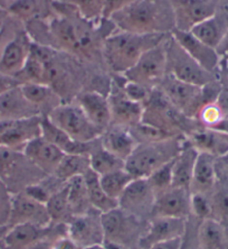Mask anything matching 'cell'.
I'll return each instance as SVG.
<instances>
[{"label": "cell", "mask_w": 228, "mask_h": 249, "mask_svg": "<svg viewBox=\"0 0 228 249\" xmlns=\"http://www.w3.org/2000/svg\"><path fill=\"white\" fill-rule=\"evenodd\" d=\"M56 16L47 21V45L54 50L77 58H92L103 47L98 27L100 24L92 23L81 16L74 6L64 1H51Z\"/></svg>", "instance_id": "1"}, {"label": "cell", "mask_w": 228, "mask_h": 249, "mask_svg": "<svg viewBox=\"0 0 228 249\" xmlns=\"http://www.w3.org/2000/svg\"><path fill=\"white\" fill-rule=\"evenodd\" d=\"M109 20L115 29L135 34H170L176 27L170 0H135Z\"/></svg>", "instance_id": "2"}, {"label": "cell", "mask_w": 228, "mask_h": 249, "mask_svg": "<svg viewBox=\"0 0 228 249\" xmlns=\"http://www.w3.org/2000/svg\"><path fill=\"white\" fill-rule=\"evenodd\" d=\"M168 35L135 34L114 29L103 42V60L114 75H123L137 63L146 51L158 45Z\"/></svg>", "instance_id": "3"}, {"label": "cell", "mask_w": 228, "mask_h": 249, "mask_svg": "<svg viewBox=\"0 0 228 249\" xmlns=\"http://www.w3.org/2000/svg\"><path fill=\"white\" fill-rule=\"evenodd\" d=\"M186 137L176 136L161 141L140 142L126 160V170L134 178H147L176 159Z\"/></svg>", "instance_id": "4"}, {"label": "cell", "mask_w": 228, "mask_h": 249, "mask_svg": "<svg viewBox=\"0 0 228 249\" xmlns=\"http://www.w3.org/2000/svg\"><path fill=\"white\" fill-rule=\"evenodd\" d=\"M196 122L174 107L157 88L143 104L142 123L159 128L172 136H188L198 128L195 124Z\"/></svg>", "instance_id": "5"}, {"label": "cell", "mask_w": 228, "mask_h": 249, "mask_svg": "<svg viewBox=\"0 0 228 249\" xmlns=\"http://www.w3.org/2000/svg\"><path fill=\"white\" fill-rule=\"evenodd\" d=\"M149 221L141 220L121 208L102 213L104 240L122 245L129 249H139V243L148 228Z\"/></svg>", "instance_id": "6"}, {"label": "cell", "mask_w": 228, "mask_h": 249, "mask_svg": "<svg viewBox=\"0 0 228 249\" xmlns=\"http://www.w3.org/2000/svg\"><path fill=\"white\" fill-rule=\"evenodd\" d=\"M165 60L167 74L180 81L197 87H206L216 81V75L206 71L191 58L172 37L171 33L165 38Z\"/></svg>", "instance_id": "7"}, {"label": "cell", "mask_w": 228, "mask_h": 249, "mask_svg": "<svg viewBox=\"0 0 228 249\" xmlns=\"http://www.w3.org/2000/svg\"><path fill=\"white\" fill-rule=\"evenodd\" d=\"M212 84V83H211ZM207 87H197L194 84L186 83L174 76L165 74L163 81L157 89H159L168 99L169 102L178 109L183 115L189 118L196 119L199 108L206 102L214 101L207 98L216 99L218 93L207 92Z\"/></svg>", "instance_id": "8"}, {"label": "cell", "mask_w": 228, "mask_h": 249, "mask_svg": "<svg viewBox=\"0 0 228 249\" xmlns=\"http://www.w3.org/2000/svg\"><path fill=\"white\" fill-rule=\"evenodd\" d=\"M47 117L51 123L60 127L76 142H89L102 135V131L90 122L76 101H64L58 107L53 109Z\"/></svg>", "instance_id": "9"}, {"label": "cell", "mask_w": 228, "mask_h": 249, "mask_svg": "<svg viewBox=\"0 0 228 249\" xmlns=\"http://www.w3.org/2000/svg\"><path fill=\"white\" fill-rule=\"evenodd\" d=\"M165 38L158 45L146 51L137 63L127 73H124V79L130 82L141 84L149 89H156L159 87L167 74Z\"/></svg>", "instance_id": "10"}, {"label": "cell", "mask_w": 228, "mask_h": 249, "mask_svg": "<svg viewBox=\"0 0 228 249\" xmlns=\"http://www.w3.org/2000/svg\"><path fill=\"white\" fill-rule=\"evenodd\" d=\"M42 117L0 120V148L23 152L29 142L42 135Z\"/></svg>", "instance_id": "11"}, {"label": "cell", "mask_w": 228, "mask_h": 249, "mask_svg": "<svg viewBox=\"0 0 228 249\" xmlns=\"http://www.w3.org/2000/svg\"><path fill=\"white\" fill-rule=\"evenodd\" d=\"M66 230V225H54L38 227L34 225L10 226L5 235L0 238V249H27L44 239H56L66 235L61 233Z\"/></svg>", "instance_id": "12"}, {"label": "cell", "mask_w": 228, "mask_h": 249, "mask_svg": "<svg viewBox=\"0 0 228 249\" xmlns=\"http://www.w3.org/2000/svg\"><path fill=\"white\" fill-rule=\"evenodd\" d=\"M156 192L148 178H133L117 200L119 208L141 220H150Z\"/></svg>", "instance_id": "13"}, {"label": "cell", "mask_w": 228, "mask_h": 249, "mask_svg": "<svg viewBox=\"0 0 228 249\" xmlns=\"http://www.w3.org/2000/svg\"><path fill=\"white\" fill-rule=\"evenodd\" d=\"M9 226L34 225L49 227L51 225L46 203L34 199L25 191L12 193L10 196Z\"/></svg>", "instance_id": "14"}, {"label": "cell", "mask_w": 228, "mask_h": 249, "mask_svg": "<svg viewBox=\"0 0 228 249\" xmlns=\"http://www.w3.org/2000/svg\"><path fill=\"white\" fill-rule=\"evenodd\" d=\"M218 0H170L175 14V29L190 32L218 12Z\"/></svg>", "instance_id": "15"}, {"label": "cell", "mask_w": 228, "mask_h": 249, "mask_svg": "<svg viewBox=\"0 0 228 249\" xmlns=\"http://www.w3.org/2000/svg\"><path fill=\"white\" fill-rule=\"evenodd\" d=\"M66 235L81 248L102 245L104 243L102 213L94 209L85 214L73 217L66 225Z\"/></svg>", "instance_id": "16"}, {"label": "cell", "mask_w": 228, "mask_h": 249, "mask_svg": "<svg viewBox=\"0 0 228 249\" xmlns=\"http://www.w3.org/2000/svg\"><path fill=\"white\" fill-rule=\"evenodd\" d=\"M33 44L34 41L25 27L20 28L3 47L0 55V73L16 78L28 60Z\"/></svg>", "instance_id": "17"}, {"label": "cell", "mask_w": 228, "mask_h": 249, "mask_svg": "<svg viewBox=\"0 0 228 249\" xmlns=\"http://www.w3.org/2000/svg\"><path fill=\"white\" fill-rule=\"evenodd\" d=\"M108 99L111 124L132 128L142 122L143 105L132 101L126 96L119 80L114 79L112 81Z\"/></svg>", "instance_id": "18"}, {"label": "cell", "mask_w": 228, "mask_h": 249, "mask_svg": "<svg viewBox=\"0 0 228 249\" xmlns=\"http://www.w3.org/2000/svg\"><path fill=\"white\" fill-rule=\"evenodd\" d=\"M189 190L170 186L156 194L152 210L153 217H170L186 219L191 215Z\"/></svg>", "instance_id": "19"}, {"label": "cell", "mask_w": 228, "mask_h": 249, "mask_svg": "<svg viewBox=\"0 0 228 249\" xmlns=\"http://www.w3.org/2000/svg\"><path fill=\"white\" fill-rule=\"evenodd\" d=\"M187 220L180 218L153 217L139 243V249H148L161 241L181 238L186 233Z\"/></svg>", "instance_id": "20"}, {"label": "cell", "mask_w": 228, "mask_h": 249, "mask_svg": "<svg viewBox=\"0 0 228 249\" xmlns=\"http://www.w3.org/2000/svg\"><path fill=\"white\" fill-rule=\"evenodd\" d=\"M171 35L191 58H194L206 71L215 74L216 70L218 69L220 63V56L217 50L201 42L190 32L174 29L171 32Z\"/></svg>", "instance_id": "21"}, {"label": "cell", "mask_w": 228, "mask_h": 249, "mask_svg": "<svg viewBox=\"0 0 228 249\" xmlns=\"http://www.w3.org/2000/svg\"><path fill=\"white\" fill-rule=\"evenodd\" d=\"M24 155L45 175L54 174L65 154L45 138L36 137L23 149Z\"/></svg>", "instance_id": "22"}, {"label": "cell", "mask_w": 228, "mask_h": 249, "mask_svg": "<svg viewBox=\"0 0 228 249\" xmlns=\"http://www.w3.org/2000/svg\"><path fill=\"white\" fill-rule=\"evenodd\" d=\"M75 101L90 122L102 133L111 124L109 99L104 94L95 90L83 91L77 94Z\"/></svg>", "instance_id": "23"}, {"label": "cell", "mask_w": 228, "mask_h": 249, "mask_svg": "<svg viewBox=\"0 0 228 249\" xmlns=\"http://www.w3.org/2000/svg\"><path fill=\"white\" fill-rule=\"evenodd\" d=\"M100 139L104 148L123 160L124 162L139 144L130 128L113 124L103 131Z\"/></svg>", "instance_id": "24"}, {"label": "cell", "mask_w": 228, "mask_h": 249, "mask_svg": "<svg viewBox=\"0 0 228 249\" xmlns=\"http://www.w3.org/2000/svg\"><path fill=\"white\" fill-rule=\"evenodd\" d=\"M35 116L42 115L38 109L26 99L19 86L12 88L0 96L1 119H23Z\"/></svg>", "instance_id": "25"}, {"label": "cell", "mask_w": 228, "mask_h": 249, "mask_svg": "<svg viewBox=\"0 0 228 249\" xmlns=\"http://www.w3.org/2000/svg\"><path fill=\"white\" fill-rule=\"evenodd\" d=\"M198 154L199 152L186 138L179 154L172 160V186L190 191L191 180H193L194 168Z\"/></svg>", "instance_id": "26"}, {"label": "cell", "mask_w": 228, "mask_h": 249, "mask_svg": "<svg viewBox=\"0 0 228 249\" xmlns=\"http://www.w3.org/2000/svg\"><path fill=\"white\" fill-rule=\"evenodd\" d=\"M187 139L199 153H207L215 157L228 154V135L212 128L198 127Z\"/></svg>", "instance_id": "27"}, {"label": "cell", "mask_w": 228, "mask_h": 249, "mask_svg": "<svg viewBox=\"0 0 228 249\" xmlns=\"http://www.w3.org/2000/svg\"><path fill=\"white\" fill-rule=\"evenodd\" d=\"M40 124H42V137L60 148L64 154H77V155L89 156L91 142H81L74 141L64 130L51 123L47 116L42 117Z\"/></svg>", "instance_id": "28"}, {"label": "cell", "mask_w": 228, "mask_h": 249, "mask_svg": "<svg viewBox=\"0 0 228 249\" xmlns=\"http://www.w3.org/2000/svg\"><path fill=\"white\" fill-rule=\"evenodd\" d=\"M216 183V157L207 153H199L195 164L190 193L211 194Z\"/></svg>", "instance_id": "29"}, {"label": "cell", "mask_w": 228, "mask_h": 249, "mask_svg": "<svg viewBox=\"0 0 228 249\" xmlns=\"http://www.w3.org/2000/svg\"><path fill=\"white\" fill-rule=\"evenodd\" d=\"M19 87L26 99L38 109L42 116H49L53 109L64 102L60 94L47 84L23 83Z\"/></svg>", "instance_id": "30"}, {"label": "cell", "mask_w": 228, "mask_h": 249, "mask_svg": "<svg viewBox=\"0 0 228 249\" xmlns=\"http://www.w3.org/2000/svg\"><path fill=\"white\" fill-rule=\"evenodd\" d=\"M201 42L217 50L228 33V16L217 12L190 31Z\"/></svg>", "instance_id": "31"}, {"label": "cell", "mask_w": 228, "mask_h": 249, "mask_svg": "<svg viewBox=\"0 0 228 249\" xmlns=\"http://www.w3.org/2000/svg\"><path fill=\"white\" fill-rule=\"evenodd\" d=\"M90 168L95 173L104 175L110 172L121 170L126 167V162L114 155L102 145L100 137L91 142V149L89 153Z\"/></svg>", "instance_id": "32"}, {"label": "cell", "mask_w": 228, "mask_h": 249, "mask_svg": "<svg viewBox=\"0 0 228 249\" xmlns=\"http://www.w3.org/2000/svg\"><path fill=\"white\" fill-rule=\"evenodd\" d=\"M198 240L203 249H228V230L215 219L200 221Z\"/></svg>", "instance_id": "33"}, {"label": "cell", "mask_w": 228, "mask_h": 249, "mask_svg": "<svg viewBox=\"0 0 228 249\" xmlns=\"http://www.w3.org/2000/svg\"><path fill=\"white\" fill-rule=\"evenodd\" d=\"M66 190H67V199L69 207L73 212V215L85 214L87 212L94 210L92 207L87 186L83 175H79L68 180L65 183Z\"/></svg>", "instance_id": "34"}, {"label": "cell", "mask_w": 228, "mask_h": 249, "mask_svg": "<svg viewBox=\"0 0 228 249\" xmlns=\"http://www.w3.org/2000/svg\"><path fill=\"white\" fill-rule=\"evenodd\" d=\"M83 177L87 186L91 204L95 210L100 211L101 213H104V212L113 210V209L119 207L117 201L110 197L103 190L100 182V175L89 168Z\"/></svg>", "instance_id": "35"}, {"label": "cell", "mask_w": 228, "mask_h": 249, "mask_svg": "<svg viewBox=\"0 0 228 249\" xmlns=\"http://www.w3.org/2000/svg\"><path fill=\"white\" fill-rule=\"evenodd\" d=\"M90 168V160L87 155H77V154H65L58 164L53 175L62 183L67 182L71 178L84 175Z\"/></svg>", "instance_id": "36"}, {"label": "cell", "mask_w": 228, "mask_h": 249, "mask_svg": "<svg viewBox=\"0 0 228 249\" xmlns=\"http://www.w3.org/2000/svg\"><path fill=\"white\" fill-rule=\"evenodd\" d=\"M51 223L54 225H67L72 220L73 212L67 199V190L64 184L60 190L54 192L46 202Z\"/></svg>", "instance_id": "37"}, {"label": "cell", "mask_w": 228, "mask_h": 249, "mask_svg": "<svg viewBox=\"0 0 228 249\" xmlns=\"http://www.w3.org/2000/svg\"><path fill=\"white\" fill-rule=\"evenodd\" d=\"M46 8V0H15L7 7L9 16L24 25L39 18Z\"/></svg>", "instance_id": "38"}, {"label": "cell", "mask_w": 228, "mask_h": 249, "mask_svg": "<svg viewBox=\"0 0 228 249\" xmlns=\"http://www.w3.org/2000/svg\"><path fill=\"white\" fill-rule=\"evenodd\" d=\"M133 177L126 170V167L121 170L110 172L100 177V182L103 190L110 197L114 200H119L121 194L123 193L127 186L133 180Z\"/></svg>", "instance_id": "39"}, {"label": "cell", "mask_w": 228, "mask_h": 249, "mask_svg": "<svg viewBox=\"0 0 228 249\" xmlns=\"http://www.w3.org/2000/svg\"><path fill=\"white\" fill-rule=\"evenodd\" d=\"M212 215V219L225 227L228 230V186H216L211 193Z\"/></svg>", "instance_id": "40"}, {"label": "cell", "mask_w": 228, "mask_h": 249, "mask_svg": "<svg viewBox=\"0 0 228 249\" xmlns=\"http://www.w3.org/2000/svg\"><path fill=\"white\" fill-rule=\"evenodd\" d=\"M71 3L77 9L81 16L92 23L100 24L103 20V8L105 0H60Z\"/></svg>", "instance_id": "41"}, {"label": "cell", "mask_w": 228, "mask_h": 249, "mask_svg": "<svg viewBox=\"0 0 228 249\" xmlns=\"http://www.w3.org/2000/svg\"><path fill=\"white\" fill-rule=\"evenodd\" d=\"M224 119H225V116L216 100L206 102L199 108L196 115L197 122L203 127L207 128H215Z\"/></svg>", "instance_id": "42"}, {"label": "cell", "mask_w": 228, "mask_h": 249, "mask_svg": "<svg viewBox=\"0 0 228 249\" xmlns=\"http://www.w3.org/2000/svg\"><path fill=\"white\" fill-rule=\"evenodd\" d=\"M190 210L191 215L196 217L198 220L203 221L206 219H211L212 215L211 194L191 193Z\"/></svg>", "instance_id": "43"}, {"label": "cell", "mask_w": 228, "mask_h": 249, "mask_svg": "<svg viewBox=\"0 0 228 249\" xmlns=\"http://www.w3.org/2000/svg\"><path fill=\"white\" fill-rule=\"evenodd\" d=\"M172 160L153 172L149 178H147L156 194L172 186Z\"/></svg>", "instance_id": "44"}, {"label": "cell", "mask_w": 228, "mask_h": 249, "mask_svg": "<svg viewBox=\"0 0 228 249\" xmlns=\"http://www.w3.org/2000/svg\"><path fill=\"white\" fill-rule=\"evenodd\" d=\"M121 87H122L123 92L126 93V96L131 99L132 101L138 102V104L143 105L145 102L148 100L150 94H151L153 89H149L145 86H141V84L130 82L128 80L124 79L123 76V82H120Z\"/></svg>", "instance_id": "45"}, {"label": "cell", "mask_w": 228, "mask_h": 249, "mask_svg": "<svg viewBox=\"0 0 228 249\" xmlns=\"http://www.w3.org/2000/svg\"><path fill=\"white\" fill-rule=\"evenodd\" d=\"M10 196L12 193L0 180V226L8 225L10 211Z\"/></svg>", "instance_id": "46"}, {"label": "cell", "mask_w": 228, "mask_h": 249, "mask_svg": "<svg viewBox=\"0 0 228 249\" xmlns=\"http://www.w3.org/2000/svg\"><path fill=\"white\" fill-rule=\"evenodd\" d=\"M135 0H105L104 8H103V19L109 20L114 14L127 8Z\"/></svg>", "instance_id": "47"}, {"label": "cell", "mask_w": 228, "mask_h": 249, "mask_svg": "<svg viewBox=\"0 0 228 249\" xmlns=\"http://www.w3.org/2000/svg\"><path fill=\"white\" fill-rule=\"evenodd\" d=\"M12 20H13V18L9 16L8 20H7L6 24L3 25V27L0 29V55H1V52H2L3 47L6 46V44L8 43L10 39L14 37V35L20 29L19 28V29H17V31H13L12 27H10Z\"/></svg>", "instance_id": "48"}, {"label": "cell", "mask_w": 228, "mask_h": 249, "mask_svg": "<svg viewBox=\"0 0 228 249\" xmlns=\"http://www.w3.org/2000/svg\"><path fill=\"white\" fill-rule=\"evenodd\" d=\"M51 249H82L67 235L57 237L51 243Z\"/></svg>", "instance_id": "49"}, {"label": "cell", "mask_w": 228, "mask_h": 249, "mask_svg": "<svg viewBox=\"0 0 228 249\" xmlns=\"http://www.w3.org/2000/svg\"><path fill=\"white\" fill-rule=\"evenodd\" d=\"M182 238H175V239L171 240H165L161 241V243H157L152 245L151 247L148 249H181L182 247Z\"/></svg>", "instance_id": "50"}, {"label": "cell", "mask_w": 228, "mask_h": 249, "mask_svg": "<svg viewBox=\"0 0 228 249\" xmlns=\"http://www.w3.org/2000/svg\"><path fill=\"white\" fill-rule=\"evenodd\" d=\"M19 86V82L17 81L16 78H13V76H8L0 73V96L2 93H5L6 91L12 89L14 87Z\"/></svg>", "instance_id": "51"}, {"label": "cell", "mask_w": 228, "mask_h": 249, "mask_svg": "<svg viewBox=\"0 0 228 249\" xmlns=\"http://www.w3.org/2000/svg\"><path fill=\"white\" fill-rule=\"evenodd\" d=\"M216 102L222 109V111L225 116V119L228 118V89H222L219 91L218 96L216 98Z\"/></svg>", "instance_id": "52"}, {"label": "cell", "mask_w": 228, "mask_h": 249, "mask_svg": "<svg viewBox=\"0 0 228 249\" xmlns=\"http://www.w3.org/2000/svg\"><path fill=\"white\" fill-rule=\"evenodd\" d=\"M217 52H218L220 58L224 57L225 60L228 61V33L225 36V38H224V41L222 42V44H220L218 49H217Z\"/></svg>", "instance_id": "53"}, {"label": "cell", "mask_w": 228, "mask_h": 249, "mask_svg": "<svg viewBox=\"0 0 228 249\" xmlns=\"http://www.w3.org/2000/svg\"><path fill=\"white\" fill-rule=\"evenodd\" d=\"M51 243H53V239H44L27 249H51Z\"/></svg>", "instance_id": "54"}, {"label": "cell", "mask_w": 228, "mask_h": 249, "mask_svg": "<svg viewBox=\"0 0 228 249\" xmlns=\"http://www.w3.org/2000/svg\"><path fill=\"white\" fill-rule=\"evenodd\" d=\"M8 18H9V14L7 12V9L0 7V29L3 27V25H5L6 21L8 20Z\"/></svg>", "instance_id": "55"}, {"label": "cell", "mask_w": 228, "mask_h": 249, "mask_svg": "<svg viewBox=\"0 0 228 249\" xmlns=\"http://www.w3.org/2000/svg\"><path fill=\"white\" fill-rule=\"evenodd\" d=\"M13 1H15V0H0V7L7 9V7H8Z\"/></svg>", "instance_id": "56"}, {"label": "cell", "mask_w": 228, "mask_h": 249, "mask_svg": "<svg viewBox=\"0 0 228 249\" xmlns=\"http://www.w3.org/2000/svg\"><path fill=\"white\" fill-rule=\"evenodd\" d=\"M10 228L9 225H5V226H0V238H1L5 233L8 231V229Z\"/></svg>", "instance_id": "57"}, {"label": "cell", "mask_w": 228, "mask_h": 249, "mask_svg": "<svg viewBox=\"0 0 228 249\" xmlns=\"http://www.w3.org/2000/svg\"><path fill=\"white\" fill-rule=\"evenodd\" d=\"M82 249H105L104 246L102 245H94V246H90V247H85V248H82Z\"/></svg>", "instance_id": "58"}, {"label": "cell", "mask_w": 228, "mask_h": 249, "mask_svg": "<svg viewBox=\"0 0 228 249\" xmlns=\"http://www.w3.org/2000/svg\"><path fill=\"white\" fill-rule=\"evenodd\" d=\"M0 120H1V118H0Z\"/></svg>", "instance_id": "59"}]
</instances>
